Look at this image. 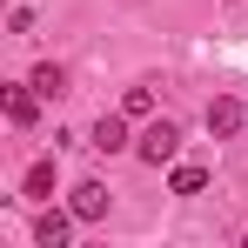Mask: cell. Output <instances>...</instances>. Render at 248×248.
<instances>
[{"mask_svg": "<svg viewBox=\"0 0 248 248\" xmlns=\"http://www.w3.org/2000/svg\"><path fill=\"white\" fill-rule=\"evenodd\" d=\"M134 155H141L148 168H168L174 155H181V127L168 121V114H161V121H148V134L134 141Z\"/></svg>", "mask_w": 248, "mask_h": 248, "instance_id": "obj_1", "label": "cell"}, {"mask_svg": "<svg viewBox=\"0 0 248 248\" xmlns=\"http://www.w3.org/2000/svg\"><path fill=\"white\" fill-rule=\"evenodd\" d=\"M242 121H248V101H228V94H215V101H208V134H215V141H235Z\"/></svg>", "mask_w": 248, "mask_h": 248, "instance_id": "obj_2", "label": "cell"}, {"mask_svg": "<svg viewBox=\"0 0 248 248\" xmlns=\"http://www.w3.org/2000/svg\"><path fill=\"white\" fill-rule=\"evenodd\" d=\"M74 221H81L74 208H47L41 221H34V242H41V248H67V235H74Z\"/></svg>", "mask_w": 248, "mask_h": 248, "instance_id": "obj_3", "label": "cell"}, {"mask_svg": "<svg viewBox=\"0 0 248 248\" xmlns=\"http://www.w3.org/2000/svg\"><path fill=\"white\" fill-rule=\"evenodd\" d=\"M87 148H94V155H121L127 148V114H101L94 134H87Z\"/></svg>", "mask_w": 248, "mask_h": 248, "instance_id": "obj_4", "label": "cell"}, {"mask_svg": "<svg viewBox=\"0 0 248 248\" xmlns=\"http://www.w3.org/2000/svg\"><path fill=\"white\" fill-rule=\"evenodd\" d=\"M67 208H74L81 221H101V215H108V181H74Z\"/></svg>", "mask_w": 248, "mask_h": 248, "instance_id": "obj_5", "label": "cell"}, {"mask_svg": "<svg viewBox=\"0 0 248 248\" xmlns=\"http://www.w3.org/2000/svg\"><path fill=\"white\" fill-rule=\"evenodd\" d=\"M34 114H41V87H7V121L14 127H34Z\"/></svg>", "mask_w": 248, "mask_h": 248, "instance_id": "obj_6", "label": "cell"}, {"mask_svg": "<svg viewBox=\"0 0 248 248\" xmlns=\"http://www.w3.org/2000/svg\"><path fill=\"white\" fill-rule=\"evenodd\" d=\"M34 87H41V101H61V94H67V67H61V61H41V67H34Z\"/></svg>", "mask_w": 248, "mask_h": 248, "instance_id": "obj_7", "label": "cell"}, {"mask_svg": "<svg viewBox=\"0 0 248 248\" xmlns=\"http://www.w3.org/2000/svg\"><path fill=\"white\" fill-rule=\"evenodd\" d=\"M121 114H127V121L155 114V81H134V87H127V94H121Z\"/></svg>", "mask_w": 248, "mask_h": 248, "instance_id": "obj_8", "label": "cell"}, {"mask_svg": "<svg viewBox=\"0 0 248 248\" xmlns=\"http://www.w3.org/2000/svg\"><path fill=\"white\" fill-rule=\"evenodd\" d=\"M20 188H27L34 202H47V195H54V161H34V168H27V181H20Z\"/></svg>", "mask_w": 248, "mask_h": 248, "instance_id": "obj_9", "label": "cell"}, {"mask_svg": "<svg viewBox=\"0 0 248 248\" xmlns=\"http://www.w3.org/2000/svg\"><path fill=\"white\" fill-rule=\"evenodd\" d=\"M168 188H174V195H202V188H208V168H174Z\"/></svg>", "mask_w": 248, "mask_h": 248, "instance_id": "obj_10", "label": "cell"}]
</instances>
